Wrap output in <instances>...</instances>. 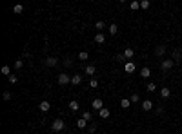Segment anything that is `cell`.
Masks as SVG:
<instances>
[{"mask_svg":"<svg viewBox=\"0 0 182 134\" xmlns=\"http://www.w3.org/2000/svg\"><path fill=\"white\" fill-rule=\"evenodd\" d=\"M129 7L133 9V11H135V9H140V2H131V4H129Z\"/></svg>","mask_w":182,"mask_h":134,"instance_id":"obj_33","label":"cell"},{"mask_svg":"<svg viewBox=\"0 0 182 134\" xmlns=\"http://www.w3.org/2000/svg\"><path fill=\"white\" fill-rule=\"evenodd\" d=\"M129 105H131V100H129V98H122V100H120V107H122V109H127Z\"/></svg>","mask_w":182,"mask_h":134,"instance_id":"obj_18","label":"cell"},{"mask_svg":"<svg viewBox=\"0 0 182 134\" xmlns=\"http://www.w3.org/2000/svg\"><path fill=\"white\" fill-rule=\"evenodd\" d=\"M82 83V74H73L71 76V85H80Z\"/></svg>","mask_w":182,"mask_h":134,"instance_id":"obj_9","label":"cell"},{"mask_svg":"<svg viewBox=\"0 0 182 134\" xmlns=\"http://www.w3.org/2000/svg\"><path fill=\"white\" fill-rule=\"evenodd\" d=\"M142 109H144L146 112L151 111V109H153V102H151V100H142Z\"/></svg>","mask_w":182,"mask_h":134,"instance_id":"obj_11","label":"cell"},{"mask_svg":"<svg viewBox=\"0 0 182 134\" xmlns=\"http://www.w3.org/2000/svg\"><path fill=\"white\" fill-rule=\"evenodd\" d=\"M22 65H24V60H22V58H20V60H17V62H15V69H17V71H20V69H22Z\"/></svg>","mask_w":182,"mask_h":134,"instance_id":"obj_28","label":"cell"},{"mask_svg":"<svg viewBox=\"0 0 182 134\" xmlns=\"http://www.w3.org/2000/svg\"><path fill=\"white\" fill-rule=\"evenodd\" d=\"M95 42H97V44H104V42H106L104 33H97V34H95Z\"/></svg>","mask_w":182,"mask_h":134,"instance_id":"obj_17","label":"cell"},{"mask_svg":"<svg viewBox=\"0 0 182 134\" xmlns=\"http://www.w3.org/2000/svg\"><path fill=\"white\" fill-rule=\"evenodd\" d=\"M69 134H71V132H69Z\"/></svg>","mask_w":182,"mask_h":134,"instance_id":"obj_38","label":"cell"},{"mask_svg":"<svg viewBox=\"0 0 182 134\" xmlns=\"http://www.w3.org/2000/svg\"><path fill=\"white\" fill-rule=\"evenodd\" d=\"M95 131H97V125H95V123H91V125H89V132L95 134Z\"/></svg>","mask_w":182,"mask_h":134,"instance_id":"obj_37","label":"cell"},{"mask_svg":"<svg viewBox=\"0 0 182 134\" xmlns=\"http://www.w3.org/2000/svg\"><path fill=\"white\" fill-rule=\"evenodd\" d=\"M155 54H157L159 58H162V56L166 54V46H164V44H160V46L155 47Z\"/></svg>","mask_w":182,"mask_h":134,"instance_id":"obj_6","label":"cell"},{"mask_svg":"<svg viewBox=\"0 0 182 134\" xmlns=\"http://www.w3.org/2000/svg\"><path fill=\"white\" fill-rule=\"evenodd\" d=\"M107 31H109V34H117V33H119V27H117V24H111V26L107 27Z\"/></svg>","mask_w":182,"mask_h":134,"instance_id":"obj_21","label":"cell"},{"mask_svg":"<svg viewBox=\"0 0 182 134\" xmlns=\"http://www.w3.org/2000/svg\"><path fill=\"white\" fill-rule=\"evenodd\" d=\"M95 73H97V67H95V65H86L84 74H87V76H93Z\"/></svg>","mask_w":182,"mask_h":134,"instance_id":"obj_13","label":"cell"},{"mask_svg":"<svg viewBox=\"0 0 182 134\" xmlns=\"http://www.w3.org/2000/svg\"><path fill=\"white\" fill-rule=\"evenodd\" d=\"M95 27L98 29V33H100V31H102V29H104V27H106V24H104V22H102V20H98V22L95 24Z\"/></svg>","mask_w":182,"mask_h":134,"instance_id":"obj_27","label":"cell"},{"mask_svg":"<svg viewBox=\"0 0 182 134\" xmlns=\"http://www.w3.org/2000/svg\"><path fill=\"white\" fill-rule=\"evenodd\" d=\"M129 100H131V103H137V102H140V96H139L137 92H133V94H131V98H129Z\"/></svg>","mask_w":182,"mask_h":134,"instance_id":"obj_26","label":"cell"},{"mask_svg":"<svg viewBox=\"0 0 182 134\" xmlns=\"http://www.w3.org/2000/svg\"><path fill=\"white\" fill-rule=\"evenodd\" d=\"M171 60H173L175 63L182 60V51H180V49H173V53H171Z\"/></svg>","mask_w":182,"mask_h":134,"instance_id":"obj_5","label":"cell"},{"mask_svg":"<svg viewBox=\"0 0 182 134\" xmlns=\"http://www.w3.org/2000/svg\"><path fill=\"white\" fill-rule=\"evenodd\" d=\"M78 107H80V105H78V102H75V100L69 102V109H71L73 112H77V111H78Z\"/></svg>","mask_w":182,"mask_h":134,"instance_id":"obj_22","label":"cell"},{"mask_svg":"<svg viewBox=\"0 0 182 134\" xmlns=\"http://www.w3.org/2000/svg\"><path fill=\"white\" fill-rule=\"evenodd\" d=\"M109 114H111V112H109V109H106V107L98 111V116H100L102 120H107V118H109Z\"/></svg>","mask_w":182,"mask_h":134,"instance_id":"obj_12","label":"cell"},{"mask_svg":"<svg viewBox=\"0 0 182 134\" xmlns=\"http://www.w3.org/2000/svg\"><path fill=\"white\" fill-rule=\"evenodd\" d=\"M146 91H147V92H155V91H157V83L149 82V83L146 85Z\"/></svg>","mask_w":182,"mask_h":134,"instance_id":"obj_19","label":"cell"},{"mask_svg":"<svg viewBox=\"0 0 182 134\" xmlns=\"http://www.w3.org/2000/svg\"><path fill=\"white\" fill-rule=\"evenodd\" d=\"M91 107L95 109V111H100V109H104V102H102L100 98H95V100L91 102Z\"/></svg>","mask_w":182,"mask_h":134,"instance_id":"obj_4","label":"cell"},{"mask_svg":"<svg viewBox=\"0 0 182 134\" xmlns=\"http://www.w3.org/2000/svg\"><path fill=\"white\" fill-rule=\"evenodd\" d=\"M149 6H151L149 0H142V2H140V7H142V9H149Z\"/></svg>","mask_w":182,"mask_h":134,"instance_id":"obj_29","label":"cell"},{"mask_svg":"<svg viewBox=\"0 0 182 134\" xmlns=\"http://www.w3.org/2000/svg\"><path fill=\"white\" fill-rule=\"evenodd\" d=\"M122 54H124V58H126L127 62H129V58H133L135 51H133V49H131V47H126V49H124V53H122Z\"/></svg>","mask_w":182,"mask_h":134,"instance_id":"obj_10","label":"cell"},{"mask_svg":"<svg viewBox=\"0 0 182 134\" xmlns=\"http://www.w3.org/2000/svg\"><path fill=\"white\" fill-rule=\"evenodd\" d=\"M38 107H40L42 112H47L49 109H51V103H49V102H40V105H38Z\"/></svg>","mask_w":182,"mask_h":134,"instance_id":"obj_16","label":"cell"},{"mask_svg":"<svg viewBox=\"0 0 182 134\" xmlns=\"http://www.w3.org/2000/svg\"><path fill=\"white\" fill-rule=\"evenodd\" d=\"M140 76H142V78H149V76H151V69H149V67H142V69H140Z\"/></svg>","mask_w":182,"mask_h":134,"instance_id":"obj_14","label":"cell"},{"mask_svg":"<svg viewBox=\"0 0 182 134\" xmlns=\"http://www.w3.org/2000/svg\"><path fill=\"white\" fill-rule=\"evenodd\" d=\"M4 100H6V102H9V100H11V92H9V91H6V92H4Z\"/></svg>","mask_w":182,"mask_h":134,"instance_id":"obj_36","label":"cell"},{"mask_svg":"<svg viewBox=\"0 0 182 134\" xmlns=\"http://www.w3.org/2000/svg\"><path fill=\"white\" fill-rule=\"evenodd\" d=\"M77 127H78V129H86V127H87V121L84 120V118H78V121H77Z\"/></svg>","mask_w":182,"mask_h":134,"instance_id":"obj_20","label":"cell"},{"mask_svg":"<svg viewBox=\"0 0 182 134\" xmlns=\"http://www.w3.org/2000/svg\"><path fill=\"white\" fill-rule=\"evenodd\" d=\"M2 74H4V76H7V78H9L13 73H11V69H9L7 65H4V67H2Z\"/></svg>","mask_w":182,"mask_h":134,"instance_id":"obj_23","label":"cell"},{"mask_svg":"<svg viewBox=\"0 0 182 134\" xmlns=\"http://www.w3.org/2000/svg\"><path fill=\"white\" fill-rule=\"evenodd\" d=\"M13 13H17V15H20V13H24V6H20V4H17V6L13 7Z\"/></svg>","mask_w":182,"mask_h":134,"instance_id":"obj_24","label":"cell"},{"mask_svg":"<svg viewBox=\"0 0 182 134\" xmlns=\"http://www.w3.org/2000/svg\"><path fill=\"white\" fill-rule=\"evenodd\" d=\"M82 118H84V120H86L87 123H89V121H91V118H93V116H91V112H84V116H82Z\"/></svg>","mask_w":182,"mask_h":134,"instance_id":"obj_34","label":"cell"},{"mask_svg":"<svg viewBox=\"0 0 182 134\" xmlns=\"http://www.w3.org/2000/svg\"><path fill=\"white\" fill-rule=\"evenodd\" d=\"M160 96H162V98H169V96H171V89H169V87H162V89H160Z\"/></svg>","mask_w":182,"mask_h":134,"instance_id":"obj_15","label":"cell"},{"mask_svg":"<svg viewBox=\"0 0 182 134\" xmlns=\"http://www.w3.org/2000/svg\"><path fill=\"white\" fill-rule=\"evenodd\" d=\"M57 63H58V58H55V56H47L46 58V65L47 67H55Z\"/></svg>","mask_w":182,"mask_h":134,"instance_id":"obj_8","label":"cell"},{"mask_svg":"<svg viewBox=\"0 0 182 134\" xmlns=\"http://www.w3.org/2000/svg\"><path fill=\"white\" fill-rule=\"evenodd\" d=\"M7 80H9V83L13 85V83H17V82H18V76H17V74H11V76H9Z\"/></svg>","mask_w":182,"mask_h":134,"instance_id":"obj_30","label":"cell"},{"mask_svg":"<svg viewBox=\"0 0 182 134\" xmlns=\"http://www.w3.org/2000/svg\"><path fill=\"white\" fill-rule=\"evenodd\" d=\"M62 63H64L66 67H71V65H73V60H71V58H64V62H62Z\"/></svg>","mask_w":182,"mask_h":134,"instance_id":"obj_32","label":"cell"},{"mask_svg":"<svg viewBox=\"0 0 182 134\" xmlns=\"http://www.w3.org/2000/svg\"><path fill=\"white\" fill-rule=\"evenodd\" d=\"M135 69H137V65L133 62H126L124 63V71L127 73V74H131V73H135Z\"/></svg>","mask_w":182,"mask_h":134,"instance_id":"obj_7","label":"cell"},{"mask_svg":"<svg viewBox=\"0 0 182 134\" xmlns=\"http://www.w3.org/2000/svg\"><path fill=\"white\" fill-rule=\"evenodd\" d=\"M115 58H117V62H124V63H126V58H124V54H122V53H120V54H117Z\"/></svg>","mask_w":182,"mask_h":134,"instance_id":"obj_35","label":"cell"},{"mask_svg":"<svg viewBox=\"0 0 182 134\" xmlns=\"http://www.w3.org/2000/svg\"><path fill=\"white\" fill-rule=\"evenodd\" d=\"M78 58H80V60H82V62H86V60H87V58H89V54H87L86 51H80V53H78Z\"/></svg>","mask_w":182,"mask_h":134,"instance_id":"obj_25","label":"cell"},{"mask_svg":"<svg viewBox=\"0 0 182 134\" xmlns=\"http://www.w3.org/2000/svg\"><path fill=\"white\" fill-rule=\"evenodd\" d=\"M89 87H91V89L98 87V80H97V78H91V82H89Z\"/></svg>","mask_w":182,"mask_h":134,"instance_id":"obj_31","label":"cell"},{"mask_svg":"<svg viewBox=\"0 0 182 134\" xmlns=\"http://www.w3.org/2000/svg\"><path fill=\"white\" fill-rule=\"evenodd\" d=\"M64 127H66L64 120H53V123H51V129H53L55 132H60V131H64Z\"/></svg>","mask_w":182,"mask_h":134,"instance_id":"obj_2","label":"cell"},{"mask_svg":"<svg viewBox=\"0 0 182 134\" xmlns=\"http://www.w3.org/2000/svg\"><path fill=\"white\" fill-rule=\"evenodd\" d=\"M67 83H71V78L67 73H60L58 74V85H67Z\"/></svg>","mask_w":182,"mask_h":134,"instance_id":"obj_3","label":"cell"},{"mask_svg":"<svg viewBox=\"0 0 182 134\" xmlns=\"http://www.w3.org/2000/svg\"><path fill=\"white\" fill-rule=\"evenodd\" d=\"M173 65H175V62L171 60V58H164V60H162V63H160V69H162L164 73H168Z\"/></svg>","mask_w":182,"mask_h":134,"instance_id":"obj_1","label":"cell"}]
</instances>
